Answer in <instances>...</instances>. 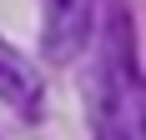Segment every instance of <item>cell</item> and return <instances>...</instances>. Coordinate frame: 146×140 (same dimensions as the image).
<instances>
[{
	"label": "cell",
	"mask_w": 146,
	"mask_h": 140,
	"mask_svg": "<svg viewBox=\"0 0 146 140\" xmlns=\"http://www.w3.org/2000/svg\"><path fill=\"white\" fill-rule=\"evenodd\" d=\"M0 100L20 115V120H30V125L45 115V75L30 65L10 40H0Z\"/></svg>",
	"instance_id": "2"
},
{
	"label": "cell",
	"mask_w": 146,
	"mask_h": 140,
	"mask_svg": "<svg viewBox=\"0 0 146 140\" xmlns=\"http://www.w3.org/2000/svg\"><path fill=\"white\" fill-rule=\"evenodd\" d=\"M96 30V0H45V60L71 65Z\"/></svg>",
	"instance_id": "1"
}]
</instances>
